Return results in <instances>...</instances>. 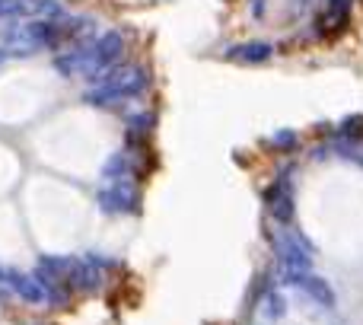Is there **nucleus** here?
Segmentation results:
<instances>
[{
	"label": "nucleus",
	"mask_w": 363,
	"mask_h": 325,
	"mask_svg": "<svg viewBox=\"0 0 363 325\" xmlns=\"http://www.w3.org/2000/svg\"><path fill=\"white\" fill-rule=\"evenodd\" d=\"M274 55L268 42H245V45H233L226 51V61H239V64H264Z\"/></svg>",
	"instance_id": "obj_10"
},
{
	"label": "nucleus",
	"mask_w": 363,
	"mask_h": 325,
	"mask_svg": "<svg viewBox=\"0 0 363 325\" xmlns=\"http://www.w3.org/2000/svg\"><path fill=\"white\" fill-rule=\"evenodd\" d=\"M268 147H271V150H294V147H296V134L294 131H277L274 138L268 141Z\"/></svg>",
	"instance_id": "obj_14"
},
{
	"label": "nucleus",
	"mask_w": 363,
	"mask_h": 325,
	"mask_svg": "<svg viewBox=\"0 0 363 325\" xmlns=\"http://www.w3.org/2000/svg\"><path fill=\"white\" fill-rule=\"evenodd\" d=\"M271 246H274V255L284 265V271H300V275L313 271L315 246L309 239H303V233H274Z\"/></svg>",
	"instance_id": "obj_2"
},
{
	"label": "nucleus",
	"mask_w": 363,
	"mask_h": 325,
	"mask_svg": "<svg viewBox=\"0 0 363 325\" xmlns=\"http://www.w3.org/2000/svg\"><path fill=\"white\" fill-rule=\"evenodd\" d=\"M347 16H351V0H328L325 16L319 19V32L322 35H335L347 26Z\"/></svg>",
	"instance_id": "obj_9"
},
{
	"label": "nucleus",
	"mask_w": 363,
	"mask_h": 325,
	"mask_svg": "<svg viewBox=\"0 0 363 325\" xmlns=\"http://www.w3.org/2000/svg\"><path fill=\"white\" fill-rule=\"evenodd\" d=\"M0 19H64L57 0H0Z\"/></svg>",
	"instance_id": "obj_4"
},
{
	"label": "nucleus",
	"mask_w": 363,
	"mask_h": 325,
	"mask_svg": "<svg viewBox=\"0 0 363 325\" xmlns=\"http://www.w3.org/2000/svg\"><path fill=\"white\" fill-rule=\"evenodd\" d=\"M284 281L290 284V287H296V290H303L306 297H313L319 307H325V309H332L335 307V290L328 287L322 277H313V275H300V271H284Z\"/></svg>",
	"instance_id": "obj_5"
},
{
	"label": "nucleus",
	"mask_w": 363,
	"mask_h": 325,
	"mask_svg": "<svg viewBox=\"0 0 363 325\" xmlns=\"http://www.w3.org/2000/svg\"><path fill=\"white\" fill-rule=\"evenodd\" d=\"M258 313H262L268 322H277V319H284V313H287V300H284L277 290H264L262 303H258Z\"/></svg>",
	"instance_id": "obj_11"
},
{
	"label": "nucleus",
	"mask_w": 363,
	"mask_h": 325,
	"mask_svg": "<svg viewBox=\"0 0 363 325\" xmlns=\"http://www.w3.org/2000/svg\"><path fill=\"white\" fill-rule=\"evenodd\" d=\"M102 175L106 179H125V175H131V160H128V153H112L108 157V162L102 166Z\"/></svg>",
	"instance_id": "obj_12"
},
{
	"label": "nucleus",
	"mask_w": 363,
	"mask_h": 325,
	"mask_svg": "<svg viewBox=\"0 0 363 325\" xmlns=\"http://www.w3.org/2000/svg\"><path fill=\"white\" fill-rule=\"evenodd\" d=\"M338 138H341V144H345V141H351V144L363 141V115H351V119L341 121V125H338Z\"/></svg>",
	"instance_id": "obj_13"
},
{
	"label": "nucleus",
	"mask_w": 363,
	"mask_h": 325,
	"mask_svg": "<svg viewBox=\"0 0 363 325\" xmlns=\"http://www.w3.org/2000/svg\"><path fill=\"white\" fill-rule=\"evenodd\" d=\"M102 258H74L70 262L67 284L77 290H99L102 287Z\"/></svg>",
	"instance_id": "obj_6"
},
{
	"label": "nucleus",
	"mask_w": 363,
	"mask_h": 325,
	"mask_svg": "<svg viewBox=\"0 0 363 325\" xmlns=\"http://www.w3.org/2000/svg\"><path fill=\"white\" fill-rule=\"evenodd\" d=\"M4 284L10 287V294H16L26 303H48L45 287L38 284L35 275H19V271H4Z\"/></svg>",
	"instance_id": "obj_8"
},
{
	"label": "nucleus",
	"mask_w": 363,
	"mask_h": 325,
	"mask_svg": "<svg viewBox=\"0 0 363 325\" xmlns=\"http://www.w3.org/2000/svg\"><path fill=\"white\" fill-rule=\"evenodd\" d=\"M96 201H99V207L106 214H138L140 211V192L131 175L112 179L108 185H102L96 192Z\"/></svg>",
	"instance_id": "obj_3"
},
{
	"label": "nucleus",
	"mask_w": 363,
	"mask_h": 325,
	"mask_svg": "<svg viewBox=\"0 0 363 325\" xmlns=\"http://www.w3.org/2000/svg\"><path fill=\"white\" fill-rule=\"evenodd\" d=\"M264 204H268V214L277 224H290V220H294V192H290L287 179L274 182V185L264 192Z\"/></svg>",
	"instance_id": "obj_7"
},
{
	"label": "nucleus",
	"mask_w": 363,
	"mask_h": 325,
	"mask_svg": "<svg viewBox=\"0 0 363 325\" xmlns=\"http://www.w3.org/2000/svg\"><path fill=\"white\" fill-rule=\"evenodd\" d=\"M96 87L89 89L83 99L89 106H115V102L134 99L147 89V74L134 64H115L112 70H106L102 77H96Z\"/></svg>",
	"instance_id": "obj_1"
}]
</instances>
